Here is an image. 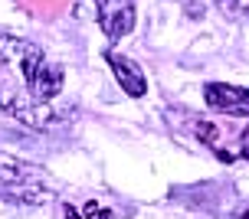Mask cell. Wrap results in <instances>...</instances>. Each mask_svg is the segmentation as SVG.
<instances>
[{"label":"cell","instance_id":"3","mask_svg":"<svg viewBox=\"0 0 249 219\" xmlns=\"http://www.w3.org/2000/svg\"><path fill=\"white\" fill-rule=\"evenodd\" d=\"M43 62H46V56H43V49H39L36 43L10 36V33H0V66L17 69L20 79H23V88L33 82V75H36V69Z\"/></svg>","mask_w":249,"mask_h":219},{"label":"cell","instance_id":"7","mask_svg":"<svg viewBox=\"0 0 249 219\" xmlns=\"http://www.w3.org/2000/svg\"><path fill=\"white\" fill-rule=\"evenodd\" d=\"M194 131L200 134V137H203V141H207V144H216V128H213V124H207V121H197L194 124Z\"/></svg>","mask_w":249,"mask_h":219},{"label":"cell","instance_id":"2","mask_svg":"<svg viewBox=\"0 0 249 219\" xmlns=\"http://www.w3.org/2000/svg\"><path fill=\"white\" fill-rule=\"evenodd\" d=\"M0 108L7 115H13L20 124L36 128V131H53V128H59L66 121L50 101H36V98L26 95L23 88H3L0 92Z\"/></svg>","mask_w":249,"mask_h":219},{"label":"cell","instance_id":"1","mask_svg":"<svg viewBox=\"0 0 249 219\" xmlns=\"http://www.w3.org/2000/svg\"><path fill=\"white\" fill-rule=\"evenodd\" d=\"M0 200L7 203H43L46 200V186H43V173L33 164L0 154Z\"/></svg>","mask_w":249,"mask_h":219},{"label":"cell","instance_id":"8","mask_svg":"<svg viewBox=\"0 0 249 219\" xmlns=\"http://www.w3.org/2000/svg\"><path fill=\"white\" fill-rule=\"evenodd\" d=\"M216 3H220V7H223L226 13H233V17H243V13H246V0H216Z\"/></svg>","mask_w":249,"mask_h":219},{"label":"cell","instance_id":"5","mask_svg":"<svg viewBox=\"0 0 249 219\" xmlns=\"http://www.w3.org/2000/svg\"><path fill=\"white\" fill-rule=\"evenodd\" d=\"M105 62H108L112 75L118 79V85H122V92L128 98H141L148 92V79H144V72H141V66L135 59H128L122 52H105Z\"/></svg>","mask_w":249,"mask_h":219},{"label":"cell","instance_id":"4","mask_svg":"<svg viewBox=\"0 0 249 219\" xmlns=\"http://www.w3.org/2000/svg\"><path fill=\"white\" fill-rule=\"evenodd\" d=\"M92 3H95V20L108 43L135 30V0H92Z\"/></svg>","mask_w":249,"mask_h":219},{"label":"cell","instance_id":"6","mask_svg":"<svg viewBox=\"0 0 249 219\" xmlns=\"http://www.w3.org/2000/svg\"><path fill=\"white\" fill-rule=\"evenodd\" d=\"M203 98L213 111H223V115H246L249 108V95L246 88H236V85H226V82H210L203 88Z\"/></svg>","mask_w":249,"mask_h":219}]
</instances>
